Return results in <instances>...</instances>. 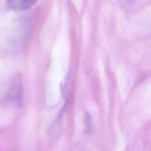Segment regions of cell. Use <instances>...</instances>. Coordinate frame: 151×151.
Listing matches in <instances>:
<instances>
[{"instance_id":"1","label":"cell","mask_w":151,"mask_h":151,"mask_svg":"<svg viewBox=\"0 0 151 151\" xmlns=\"http://www.w3.org/2000/svg\"><path fill=\"white\" fill-rule=\"evenodd\" d=\"M37 0H7V4L11 9L17 11H24L30 8Z\"/></svg>"}]
</instances>
